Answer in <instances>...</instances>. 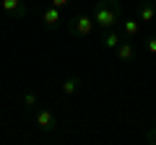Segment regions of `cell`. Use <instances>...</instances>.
I'll return each instance as SVG.
<instances>
[{
	"instance_id": "1",
	"label": "cell",
	"mask_w": 156,
	"mask_h": 145,
	"mask_svg": "<svg viewBox=\"0 0 156 145\" xmlns=\"http://www.w3.org/2000/svg\"><path fill=\"white\" fill-rule=\"evenodd\" d=\"M120 16H122V11H120L117 0H99V3H94V11H91V18H94V23L101 31L117 29L120 26Z\"/></svg>"
},
{
	"instance_id": "2",
	"label": "cell",
	"mask_w": 156,
	"mask_h": 145,
	"mask_svg": "<svg viewBox=\"0 0 156 145\" xmlns=\"http://www.w3.org/2000/svg\"><path fill=\"white\" fill-rule=\"evenodd\" d=\"M94 18L91 16H73L70 21H68V31L76 34V36H89L91 31H94Z\"/></svg>"
},
{
	"instance_id": "3",
	"label": "cell",
	"mask_w": 156,
	"mask_h": 145,
	"mask_svg": "<svg viewBox=\"0 0 156 145\" xmlns=\"http://www.w3.org/2000/svg\"><path fill=\"white\" fill-rule=\"evenodd\" d=\"M37 127L42 132H52L57 127V114L52 109H37Z\"/></svg>"
},
{
	"instance_id": "4",
	"label": "cell",
	"mask_w": 156,
	"mask_h": 145,
	"mask_svg": "<svg viewBox=\"0 0 156 145\" xmlns=\"http://www.w3.org/2000/svg\"><path fill=\"white\" fill-rule=\"evenodd\" d=\"M115 55H117V60H120V62H133L135 60V44L130 39H122L120 44L115 47Z\"/></svg>"
},
{
	"instance_id": "5",
	"label": "cell",
	"mask_w": 156,
	"mask_h": 145,
	"mask_svg": "<svg viewBox=\"0 0 156 145\" xmlns=\"http://www.w3.org/2000/svg\"><path fill=\"white\" fill-rule=\"evenodd\" d=\"M0 5H3V11H5V16L16 18V21H21V18L26 16V5H23L21 0H3Z\"/></svg>"
},
{
	"instance_id": "6",
	"label": "cell",
	"mask_w": 156,
	"mask_h": 145,
	"mask_svg": "<svg viewBox=\"0 0 156 145\" xmlns=\"http://www.w3.org/2000/svg\"><path fill=\"white\" fill-rule=\"evenodd\" d=\"M42 21H44V26L47 29H57L60 26V8H47L44 13H42Z\"/></svg>"
},
{
	"instance_id": "7",
	"label": "cell",
	"mask_w": 156,
	"mask_h": 145,
	"mask_svg": "<svg viewBox=\"0 0 156 145\" xmlns=\"http://www.w3.org/2000/svg\"><path fill=\"white\" fill-rule=\"evenodd\" d=\"M120 29H122V34L128 36V39H133V36L140 34V21H135V18H125V21H120Z\"/></svg>"
},
{
	"instance_id": "8",
	"label": "cell",
	"mask_w": 156,
	"mask_h": 145,
	"mask_svg": "<svg viewBox=\"0 0 156 145\" xmlns=\"http://www.w3.org/2000/svg\"><path fill=\"white\" fill-rule=\"evenodd\" d=\"M120 42H122V36H120V31H117V29H109V31H104V39H101V44H104L107 49H115Z\"/></svg>"
},
{
	"instance_id": "9",
	"label": "cell",
	"mask_w": 156,
	"mask_h": 145,
	"mask_svg": "<svg viewBox=\"0 0 156 145\" xmlns=\"http://www.w3.org/2000/svg\"><path fill=\"white\" fill-rule=\"evenodd\" d=\"M78 88H81V80H78L76 75L65 78V80H62V86H60V91H62L65 96H73V93H78Z\"/></svg>"
},
{
	"instance_id": "10",
	"label": "cell",
	"mask_w": 156,
	"mask_h": 145,
	"mask_svg": "<svg viewBox=\"0 0 156 145\" xmlns=\"http://www.w3.org/2000/svg\"><path fill=\"white\" fill-rule=\"evenodd\" d=\"M138 16H140V21H143V23H148V21H154V16H156V8L151 5V3H140V11H138Z\"/></svg>"
},
{
	"instance_id": "11",
	"label": "cell",
	"mask_w": 156,
	"mask_h": 145,
	"mask_svg": "<svg viewBox=\"0 0 156 145\" xmlns=\"http://www.w3.org/2000/svg\"><path fill=\"white\" fill-rule=\"evenodd\" d=\"M37 104H39L37 93H31V91H26V93H23V109H26V112H34V109H37Z\"/></svg>"
},
{
	"instance_id": "12",
	"label": "cell",
	"mask_w": 156,
	"mask_h": 145,
	"mask_svg": "<svg viewBox=\"0 0 156 145\" xmlns=\"http://www.w3.org/2000/svg\"><path fill=\"white\" fill-rule=\"evenodd\" d=\"M146 49H148L151 55H156V36H151V39L146 42Z\"/></svg>"
},
{
	"instance_id": "13",
	"label": "cell",
	"mask_w": 156,
	"mask_h": 145,
	"mask_svg": "<svg viewBox=\"0 0 156 145\" xmlns=\"http://www.w3.org/2000/svg\"><path fill=\"white\" fill-rule=\"evenodd\" d=\"M146 140H148V143H154V145H156V127H151L148 132H146Z\"/></svg>"
},
{
	"instance_id": "14",
	"label": "cell",
	"mask_w": 156,
	"mask_h": 145,
	"mask_svg": "<svg viewBox=\"0 0 156 145\" xmlns=\"http://www.w3.org/2000/svg\"><path fill=\"white\" fill-rule=\"evenodd\" d=\"M52 5H55V8H65L68 0H52Z\"/></svg>"
},
{
	"instance_id": "15",
	"label": "cell",
	"mask_w": 156,
	"mask_h": 145,
	"mask_svg": "<svg viewBox=\"0 0 156 145\" xmlns=\"http://www.w3.org/2000/svg\"><path fill=\"white\" fill-rule=\"evenodd\" d=\"M140 3H154V0H140Z\"/></svg>"
},
{
	"instance_id": "16",
	"label": "cell",
	"mask_w": 156,
	"mask_h": 145,
	"mask_svg": "<svg viewBox=\"0 0 156 145\" xmlns=\"http://www.w3.org/2000/svg\"><path fill=\"white\" fill-rule=\"evenodd\" d=\"M154 5H156V0H154Z\"/></svg>"
}]
</instances>
